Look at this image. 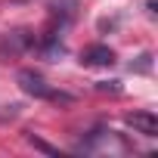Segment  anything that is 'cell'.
I'll list each match as a JSON object with an SVG mask.
<instances>
[{
	"instance_id": "cell-1",
	"label": "cell",
	"mask_w": 158,
	"mask_h": 158,
	"mask_svg": "<svg viewBox=\"0 0 158 158\" xmlns=\"http://www.w3.org/2000/svg\"><path fill=\"white\" fill-rule=\"evenodd\" d=\"M19 87L28 93V96H34V99H50V102H68L71 96H65V93H59V90H53L40 74H34V71H19Z\"/></svg>"
},
{
	"instance_id": "cell-2",
	"label": "cell",
	"mask_w": 158,
	"mask_h": 158,
	"mask_svg": "<svg viewBox=\"0 0 158 158\" xmlns=\"http://www.w3.org/2000/svg\"><path fill=\"white\" fill-rule=\"evenodd\" d=\"M127 127H133V133H143V136H158V118L152 112H130L124 118Z\"/></svg>"
},
{
	"instance_id": "cell-3",
	"label": "cell",
	"mask_w": 158,
	"mask_h": 158,
	"mask_svg": "<svg viewBox=\"0 0 158 158\" xmlns=\"http://www.w3.org/2000/svg\"><path fill=\"white\" fill-rule=\"evenodd\" d=\"M81 62H84V65L106 68V65H112V62H115V53H112L109 47H102V44H93V47H87V50L81 53Z\"/></svg>"
},
{
	"instance_id": "cell-4",
	"label": "cell",
	"mask_w": 158,
	"mask_h": 158,
	"mask_svg": "<svg viewBox=\"0 0 158 158\" xmlns=\"http://www.w3.org/2000/svg\"><path fill=\"white\" fill-rule=\"evenodd\" d=\"M25 139L34 146V149H40V152H47V155H59V149L56 146H50V143H44L40 136H34V133H25Z\"/></svg>"
},
{
	"instance_id": "cell-5",
	"label": "cell",
	"mask_w": 158,
	"mask_h": 158,
	"mask_svg": "<svg viewBox=\"0 0 158 158\" xmlns=\"http://www.w3.org/2000/svg\"><path fill=\"white\" fill-rule=\"evenodd\" d=\"M19 112H22V106H19V102L0 106V124H3V121H13V118H19Z\"/></svg>"
}]
</instances>
